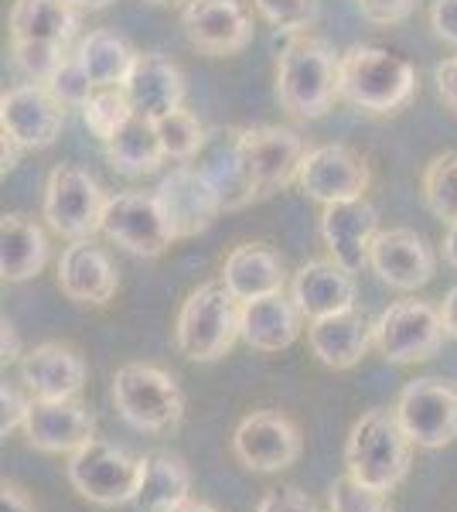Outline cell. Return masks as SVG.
I'll return each mask as SVG.
<instances>
[{
  "label": "cell",
  "instance_id": "6da1fadb",
  "mask_svg": "<svg viewBox=\"0 0 457 512\" xmlns=\"http://www.w3.org/2000/svg\"><path fill=\"white\" fill-rule=\"evenodd\" d=\"M338 96L372 117H393L417 96V69L376 45H352L338 62Z\"/></svg>",
  "mask_w": 457,
  "mask_h": 512
},
{
  "label": "cell",
  "instance_id": "7a4b0ae2",
  "mask_svg": "<svg viewBox=\"0 0 457 512\" xmlns=\"http://www.w3.org/2000/svg\"><path fill=\"white\" fill-rule=\"evenodd\" d=\"M342 55L324 38L290 35L277 59V99L297 120H318L335 106Z\"/></svg>",
  "mask_w": 457,
  "mask_h": 512
},
{
  "label": "cell",
  "instance_id": "3957f363",
  "mask_svg": "<svg viewBox=\"0 0 457 512\" xmlns=\"http://www.w3.org/2000/svg\"><path fill=\"white\" fill-rule=\"evenodd\" d=\"M413 441L396 420V410H365L345 441V468L362 485L393 492L410 472Z\"/></svg>",
  "mask_w": 457,
  "mask_h": 512
},
{
  "label": "cell",
  "instance_id": "277c9868",
  "mask_svg": "<svg viewBox=\"0 0 457 512\" xmlns=\"http://www.w3.org/2000/svg\"><path fill=\"white\" fill-rule=\"evenodd\" d=\"M174 338L181 355L191 362L222 359L236 338H243V301H236L222 280L202 284L181 304Z\"/></svg>",
  "mask_w": 457,
  "mask_h": 512
},
{
  "label": "cell",
  "instance_id": "5b68a950",
  "mask_svg": "<svg viewBox=\"0 0 457 512\" xmlns=\"http://www.w3.org/2000/svg\"><path fill=\"white\" fill-rule=\"evenodd\" d=\"M113 407L134 431L164 434L185 414V396L171 373L147 362H127L113 376Z\"/></svg>",
  "mask_w": 457,
  "mask_h": 512
},
{
  "label": "cell",
  "instance_id": "8992f818",
  "mask_svg": "<svg viewBox=\"0 0 457 512\" xmlns=\"http://www.w3.org/2000/svg\"><path fill=\"white\" fill-rule=\"evenodd\" d=\"M140 472H144V461L110 441H99V437L72 451L69 465H65L72 489L99 509L134 502L140 489Z\"/></svg>",
  "mask_w": 457,
  "mask_h": 512
},
{
  "label": "cell",
  "instance_id": "52a82bcc",
  "mask_svg": "<svg viewBox=\"0 0 457 512\" xmlns=\"http://www.w3.org/2000/svg\"><path fill=\"white\" fill-rule=\"evenodd\" d=\"M106 198L110 195H103L96 178L79 164H55L45 185V219L52 233L65 236L69 243L93 239L103 233Z\"/></svg>",
  "mask_w": 457,
  "mask_h": 512
},
{
  "label": "cell",
  "instance_id": "ba28073f",
  "mask_svg": "<svg viewBox=\"0 0 457 512\" xmlns=\"http://www.w3.org/2000/svg\"><path fill=\"white\" fill-rule=\"evenodd\" d=\"M444 335V315L430 301H396L376 318V349L396 366L434 359Z\"/></svg>",
  "mask_w": 457,
  "mask_h": 512
},
{
  "label": "cell",
  "instance_id": "9c48e42d",
  "mask_svg": "<svg viewBox=\"0 0 457 512\" xmlns=\"http://www.w3.org/2000/svg\"><path fill=\"white\" fill-rule=\"evenodd\" d=\"M393 410L406 437L417 448L437 451L457 437V390L437 376L406 383Z\"/></svg>",
  "mask_w": 457,
  "mask_h": 512
},
{
  "label": "cell",
  "instance_id": "30bf717a",
  "mask_svg": "<svg viewBox=\"0 0 457 512\" xmlns=\"http://www.w3.org/2000/svg\"><path fill=\"white\" fill-rule=\"evenodd\" d=\"M103 233L116 246H123L134 256H144V260L168 253V246L178 239L154 192H116L106 198Z\"/></svg>",
  "mask_w": 457,
  "mask_h": 512
},
{
  "label": "cell",
  "instance_id": "8fae6325",
  "mask_svg": "<svg viewBox=\"0 0 457 512\" xmlns=\"http://www.w3.org/2000/svg\"><path fill=\"white\" fill-rule=\"evenodd\" d=\"M372 185V168L359 151L348 144H321L311 147L297 171V188L321 205L352 202L365 198Z\"/></svg>",
  "mask_w": 457,
  "mask_h": 512
},
{
  "label": "cell",
  "instance_id": "7c38bea8",
  "mask_svg": "<svg viewBox=\"0 0 457 512\" xmlns=\"http://www.w3.org/2000/svg\"><path fill=\"white\" fill-rule=\"evenodd\" d=\"M65 127V103L45 82H21L0 96V130L21 144V151H45Z\"/></svg>",
  "mask_w": 457,
  "mask_h": 512
},
{
  "label": "cell",
  "instance_id": "4fadbf2b",
  "mask_svg": "<svg viewBox=\"0 0 457 512\" xmlns=\"http://www.w3.org/2000/svg\"><path fill=\"white\" fill-rule=\"evenodd\" d=\"M301 431L280 410H253L232 434V454L249 472H284L301 458Z\"/></svg>",
  "mask_w": 457,
  "mask_h": 512
},
{
  "label": "cell",
  "instance_id": "5bb4252c",
  "mask_svg": "<svg viewBox=\"0 0 457 512\" xmlns=\"http://www.w3.org/2000/svg\"><path fill=\"white\" fill-rule=\"evenodd\" d=\"M181 31L209 59L239 55L253 41V21L239 0H188L181 7Z\"/></svg>",
  "mask_w": 457,
  "mask_h": 512
},
{
  "label": "cell",
  "instance_id": "9a60e30c",
  "mask_svg": "<svg viewBox=\"0 0 457 512\" xmlns=\"http://www.w3.org/2000/svg\"><path fill=\"white\" fill-rule=\"evenodd\" d=\"M369 267L386 287L410 294L434 280L437 256L417 229H379L369 250Z\"/></svg>",
  "mask_w": 457,
  "mask_h": 512
},
{
  "label": "cell",
  "instance_id": "2e32d148",
  "mask_svg": "<svg viewBox=\"0 0 457 512\" xmlns=\"http://www.w3.org/2000/svg\"><path fill=\"white\" fill-rule=\"evenodd\" d=\"M195 168L202 171L205 181L215 188V195H219V202H222V212H239V209H246V205L260 202L253 171H249V161L243 151V127L215 130V134L205 140Z\"/></svg>",
  "mask_w": 457,
  "mask_h": 512
},
{
  "label": "cell",
  "instance_id": "e0dca14e",
  "mask_svg": "<svg viewBox=\"0 0 457 512\" xmlns=\"http://www.w3.org/2000/svg\"><path fill=\"white\" fill-rule=\"evenodd\" d=\"M243 151L263 202L294 185L307 147L290 127H243Z\"/></svg>",
  "mask_w": 457,
  "mask_h": 512
},
{
  "label": "cell",
  "instance_id": "ac0fdd59",
  "mask_svg": "<svg viewBox=\"0 0 457 512\" xmlns=\"http://www.w3.org/2000/svg\"><path fill=\"white\" fill-rule=\"evenodd\" d=\"M154 195H157V202H161L164 216H168L178 239H191V236L205 233L215 222V216L222 212L219 195H215V188L205 181V175L195 164H178V168H171V175L161 178Z\"/></svg>",
  "mask_w": 457,
  "mask_h": 512
},
{
  "label": "cell",
  "instance_id": "d6986e66",
  "mask_svg": "<svg viewBox=\"0 0 457 512\" xmlns=\"http://www.w3.org/2000/svg\"><path fill=\"white\" fill-rule=\"evenodd\" d=\"M318 229L331 260L342 263L348 274H359L362 267H369L372 239L379 233V212L372 202L352 198V202L324 205Z\"/></svg>",
  "mask_w": 457,
  "mask_h": 512
},
{
  "label": "cell",
  "instance_id": "ffe728a7",
  "mask_svg": "<svg viewBox=\"0 0 457 512\" xmlns=\"http://www.w3.org/2000/svg\"><path fill=\"white\" fill-rule=\"evenodd\" d=\"M21 431L35 451L72 454L96 437V417L79 400H31Z\"/></svg>",
  "mask_w": 457,
  "mask_h": 512
},
{
  "label": "cell",
  "instance_id": "44dd1931",
  "mask_svg": "<svg viewBox=\"0 0 457 512\" xmlns=\"http://www.w3.org/2000/svg\"><path fill=\"white\" fill-rule=\"evenodd\" d=\"M58 287L69 301L103 308L116 297L120 274L103 246H96L93 239H76L65 246L62 260H58Z\"/></svg>",
  "mask_w": 457,
  "mask_h": 512
},
{
  "label": "cell",
  "instance_id": "7402d4cb",
  "mask_svg": "<svg viewBox=\"0 0 457 512\" xmlns=\"http://www.w3.org/2000/svg\"><path fill=\"white\" fill-rule=\"evenodd\" d=\"M311 355L328 369H352L376 345V321H369L359 308L338 311L307 325Z\"/></svg>",
  "mask_w": 457,
  "mask_h": 512
},
{
  "label": "cell",
  "instance_id": "603a6c76",
  "mask_svg": "<svg viewBox=\"0 0 457 512\" xmlns=\"http://www.w3.org/2000/svg\"><path fill=\"white\" fill-rule=\"evenodd\" d=\"M18 376L35 400H76L86 386V362L69 345L45 342L21 355Z\"/></svg>",
  "mask_w": 457,
  "mask_h": 512
},
{
  "label": "cell",
  "instance_id": "cb8c5ba5",
  "mask_svg": "<svg viewBox=\"0 0 457 512\" xmlns=\"http://www.w3.org/2000/svg\"><path fill=\"white\" fill-rule=\"evenodd\" d=\"M290 297H294V304L307 321H318L355 308L359 287H355V274H348L342 263L328 256V260H307L297 270L294 280H290Z\"/></svg>",
  "mask_w": 457,
  "mask_h": 512
},
{
  "label": "cell",
  "instance_id": "d4e9b609",
  "mask_svg": "<svg viewBox=\"0 0 457 512\" xmlns=\"http://www.w3.org/2000/svg\"><path fill=\"white\" fill-rule=\"evenodd\" d=\"M123 93H127L130 106L144 117H164L171 110H181V99H185V76L171 59H164L161 52H144L134 59L127 82H123Z\"/></svg>",
  "mask_w": 457,
  "mask_h": 512
},
{
  "label": "cell",
  "instance_id": "484cf974",
  "mask_svg": "<svg viewBox=\"0 0 457 512\" xmlns=\"http://www.w3.org/2000/svg\"><path fill=\"white\" fill-rule=\"evenodd\" d=\"M301 308L284 291L243 301V342L256 352H284L301 335Z\"/></svg>",
  "mask_w": 457,
  "mask_h": 512
},
{
  "label": "cell",
  "instance_id": "4316f807",
  "mask_svg": "<svg viewBox=\"0 0 457 512\" xmlns=\"http://www.w3.org/2000/svg\"><path fill=\"white\" fill-rule=\"evenodd\" d=\"M222 284L229 287L236 301H253V297L284 291L287 270L280 253L270 250L267 243H243L222 263Z\"/></svg>",
  "mask_w": 457,
  "mask_h": 512
},
{
  "label": "cell",
  "instance_id": "83f0119b",
  "mask_svg": "<svg viewBox=\"0 0 457 512\" xmlns=\"http://www.w3.org/2000/svg\"><path fill=\"white\" fill-rule=\"evenodd\" d=\"M7 28L11 41H48L69 48L79 31V7L72 0H14Z\"/></svg>",
  "mask_w": 457,
  "mask_h": 512
},
{
  "label": "cell",
  "instance_id": "f1b7e54d",
  "mask_svg": "<svg viewBox=\"0 0 457 512\" xmlns=\"http://www.w3.org/2000/svg\"><path fill=\"white\" fill-rule=\"evenodd\" d=\"M103 147H106L110 168L123 178H144L168 161V154H164V147H161V137H157V123L137 110L130 113V120L123 123Z\"/></svg>",
  "mask_w": 457,
  "mask_h": 512
},
{
  "label": "cell",
  "instance_id": "f546056e",
  "mask_svg": "<svg viewBox=\"0 0 457 512\" xmlns=\"http://www.w3.org/2000/svg\"><path fill=\"white\" fill-rule=\"evenodd\" d=\"M48 263V236L35 219L7 212L0 222V274L7 284L38 277Z\"/></svg>",
  "mask_w": 457,
  "mask_h": 512
},
{
  "label": "cell",
  "instance_id": "4dcf8cb0",
  "mask_svg": "<svg viewBox=\"0 0 457 512\" xmlns=\"http://www.w3.org/2000/svg\"><path fill=\"white\" fill-rule=\"evenodd\" d=\"M144 472H140V489H137V506L147 512H171L191 499V472L178 454L154 451L144 454Z\"/></svg>",
  "mask_w": 457,
  "mask_h": 512
},
{
  "label": "cell",
  "instance_id": "1f68e13d",
  "mask_svg": "<svg viewBox=\"0 0 457 512\" xmlns=\"http://www.w3.org/2000/svg\"><path fill=\"white\" fill-rule=\"evenodd\" d=\"M76 59L82 62V69L89 72V79L96 82V89H113L127 82L137 52L120 35L99 28V31H89V35L79 41Z\"/></svg>",
  "mask_w": 457,
  "mask_h": 512
},
{
  "label": "cell",
  "instance_id": "d6a6232c",
  "mask_svg": "<svg viewBox=\"0 0 457 512\" xmlns=\"http://www.w3.org/2000/svg\"><path fill=\"white\" fill-rule=\"evenodd\" d=\"M420 188H423L427 209L434 212L440 222L454 226L457 222V151L437 154V158L423 168Z\"/></svg>",
  "mask_w": 457,
  "mask_h": 512
},
{
  "label": "cell",
  "instance_id": "836d02e7",
  "mask_svg": "<svg viewBox=\"0 0 457 512\" xmlns=\"http://www.w3.org/2000/svg\"><path fill=\"white\" fill-rule=\"evenodd\" d=\"M154 123H157V137H161L164 154H168L171 161L198 158L205 140H209L205 127L198 123L195 113H188V110H171V113H164V117H157Z\"/></svg>",
  "mask_w": 457,
  "mask_h": 512
},
{
  "label": "cell",
  "instance_id": "e575fe53",
  "mask_svg": "<svg viewBox=\"0 0 457 512\" xmlns=\"http://www.w3.org/2000/svg\"><path fill=\"white\" fill-rule=\"evenodd\" d=\"M130 113H134V106H130V99L120 86L96 89V96L82 106V120H86V127L93 130V137H99L103 144L130 120Z\"/></svg>",
  "mask_w": 457,
  "mask_h": 512
},
{
  "label": "cell",
  "instance_id": "d590c367",
  "mask_svg": "<svg viewBox=\"0 0 457 512\" xmlns=\"http://www.w3.org/2000/svg\"><path fill=\"white\" fill-rule=\"evenodd\" d=\"M328 512H393L389 492L362 485L359 478L342 475L328 485Z\"/></svg>",
  "mask_w": 457,
  "mask_h": 512
},
{
  "label": "cell",
  "instance_id": "8d00e7d4",
  "mask_svg": "<svg viewBox=\"0 0 457 512\" xmlns=\"http://www.w3.org/2000/svg\"><path fill=\"white\" fill-rule=\"evenodd\" d=\"M260 18L284 35H307L321 14L318 0H253Z\"/></svg>",
  "mask_w": 457,
  "mask_h": 512
},
{
  "label": "cell",
  "instance_id": "74e56055",
  "mask_svg": "<svg viewBox=\"0 0 457 512\" xmlns=\"http://www.w3.org/2000/svg\"><path fill=\"white\" fill-rule=\"evenodd\" d=\"M11 55L28 82H48L58 65L65 62V48L48 45V41H11Z\"/></svg>",
  "mask_w": 457,
  "mask_h": 512
},
{
  "label": "cell",
  "instance_id": "f35d334b",
  "mask_svg": "<svg viewBox=\"0 0 457 512\" xmlns=\"http://www.w3.org/2000/svg\"><path fill=\"white\" fill-rule=\"evenodd\" d=\"M45 86L52 89L65 106H76V110H82V106L96 96V82L89 79V72L82 69V62L76 59V55H65V62L58 65L55 76L48 79Z\"/></svg>",
  "mask_w": 457,
  "mask_h": 512
},
{
  "label": "cell",
  "instance_id": "ab89813d",
  "mask_svg": "<svg viewBox=\"0 0 457 512\" xmlns=\"http://www.w3.org/2000/svg\"><path fill=\"white\" fill-rule=\"evenodd\" d=\"M31 400H35V396L28 390H21L18 383H7L4 379V386H0V434L7 437L11 431H21Z\"/></svg>",
  "mask_w": 457,
  "mask_h": 512
},
{
  "label": "cell",
  "instance_id": "60d3db41",
  "mask_svg": "<svg viewBox=\"0 0 457 512\" xmlns=\"http://www.w3.org/2000/svg\"><path fill=\"white\" fill-rule=\"evenodd\" d=\"M256 512H324V509L307 492L297 489V485H280V489H270L263 495Z\"/></svg>",
  "mask_w": 457,
  "mask_h": 512
},
{
  "label": "cell",
  "instance_id": "b9f144b4",
  "mask_svg": "<svg viewBox=\"0 0 457 512\" xmlns=\"http://www.w3.org/2000/svg\"><path fill=\"white\" fill-rule=\"evenodd\" d=\"M362 11V18L376 28H389V24H400L413 14L417 0H355Z\"/></svg>",
  "mask_w": 457,
  "mask_h": 512
},
{
  "label": "cell",
  "instance_id": "7bdbcfd3",
  "mask_svg": "<svg viewBox=\"0 0 457 512\" xmlns=\"http://www.w3.org/2000/svg\"><path fill=\"white\" fill-rule=\"evenodd\" d=\"M430 28L440 41L457 48V0H434L430 4Z\"/></svg>",
  "mask_w": 457,
  "mask_h": 512
},
{
  "label": "cell",
  "instance_id": "ee69618b",
  "mask_svg": "<svg viewBox=\"0 0 457 512\" xmlns=\"http://www.w3.org/2000/svg\"><path fill=\"white\" fill-rule=\"evenodd\" d=\"M434 82H437L440 99H444V103L457 113V55H451V59H444L437 65Z\"/></svg>",
  "mask_w": 457,
  "mask_h": 512
},
{
  "label": "cell",
  "instance_id": "f6af8a7d",
  "mask_svg": "<svg viewBox=\"0 0 457 512\" xmlns=\"http://www.w3.org/2000/svg\"><path fill=\"white\" fill-rule=\"evenodd\" d=\"M0 512H38V509L28 492L18 489L14 482H4V489H0Z\"/></svg>",
  "mask_w": 457,
  "mask_h": 512
},
{
  "label": "cell",
  "instance_id": "bcb514c9",
  "mask_svg": "<svg viewBox=\"0 0 457 512\" xmlns=\"http://www.w3.org/2000/svg\"><path fill=\"white\" fill-rule=\"evenodd\" d=\"M0 359H4V366H11V362H21V338H18V328L11 325V321L4 318V325H0Z\"/></svg>",
  "mask_w": 457,
  "mask_h": 512
},
{
  "label": "cell",
  "instance_id": "7dc6e473",
  "mask_svg": "<svg viewBox=\"0 0 457 512\" xmlns=\"http://www.w3.org/2000/svg\"><path fill=\"white\" fill-rule=\"evenodd\" d=\"M18 158H21V144L14 137L4 134V151H0V171H4V175H11V171L18 168Z\"/></svg>",
  "mask_w": 457,
  "mask_h": 512
},
{
  "label": "cell",
  "instance_id": "c3c4849f",
  "mask_svg": "<svg viewBox=\"0 0 457 512\" xmlns=\"http://www.w3.org/2000/svg\"><path fill=\"white\" fill-rule=\"evenodd\" d=\"M440 315H444V325H447V335L457 338V287H451L440 304Z\"/></svg>",
  "mask_w": 457,
  "mask_h": 512
},
{
  "label": "cell",
  "instance_id": "681fc988",
  "mask_svg": "<svg viewBox=\"0 0 457 512\" xmlns=\"http://www.w3.org/2000/svg\"><path fill=\"white\" fill-rule=\"evenodd\" d=\"M444 260L457 270V222H454V226H447V236H444Z\"/></svg>",
  "mask_w": 457,
  "mask_h": 512
},
{
  "label": "cell",
  "instance_id": "f907efd6",
  "mask_svg": "<svg viewBox=\"0 0 457 512\" xmlns=\"http://www.w3.org/2000/svg\"><path fill=\"white\" fill-rule=\"evenodd\" d=\"M171 512H215L209 502H195V499H185L181 506H174Z\"/></svg>",
  "mask_w": 457,
  "mask_h": 512
},
{
  "label": "cell",
  "instance_id": "816d5d0a",
  "mask_svg": "<svg viewBox=\"0 0 457 512\" xmlns=\"http://www.w3.org/2000/svg\"><path fill=\"white\" fill-rule=\"evenodd\" d=\"M72 4H76L79 11H103V7H110L113 0H72Z\"/></svg>",
  "mask_w": 457,
  "mask_h": 512
},
{
  "label": "cell",
  "instance_id": "f5cc1de1",
  "mask_svg": "<svg viewBox=\"0 0 457 512\" xmlns=\"http://www.w3.org/2000/svg\"><path fill=\"white\" fill-rule=\"evenodd\" d=\"M147 4H157V7H185L188 4V0H147Z\"/></svg>",
  "mask_w": 457,
  "mask_h": 512
}]
</instances>
